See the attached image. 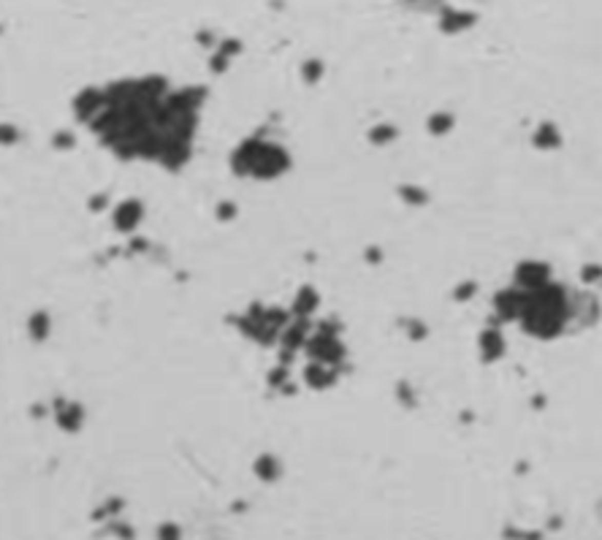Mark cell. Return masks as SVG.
Returning <instances> with one entry per match:
<instances>
[{"mask_svg": "<svg viewBox=\"0 0 602 540\" xmlns=\"http://www.w3.org/2000/svg\"><path fill=\"white\" fill-rule=\"evenodd\" d=\"M515 280L527 288H540L548 280V266L546 263H521L515 272Z\"/></svg>", "mask_w": 602, "mask_h": 540, "instance_id": "6da1fadb", "label": "cell"}, {"mask_svg": "<svg viewBox=\"0 0 602 540\" xmlns=\"http://www.w3.org/2000/svg\"><path fill=\"white\" fill-rule=\"evenodd\" d=\"M494 304L499 307V312L504 318H515V315H521V312H523V307H527V296L513 293V291H504V293H499V296L494 299Z\"/></svg>", "mask_w": 602, "mask_h": 540, "instance_id": "7a4b0ae2", "label": "cell"}, {"mask_svg": "<svg viewBox=\"0 0 602 540\" xmlns=\"http://www.w3.org/2000/svg\"><path fill=\"white\" fill-rule=\"evenodd\" d=\"M139 217H141V204L139 201H125L117 209V215H114V225H117L120 231H128L139 223Z\"/></svg>", "mask_w": 602, "mask_h": 540, "instance_id": "3957f363", "label": "cell"}, {"mask_svg": "<svg viewBox=\"0 0 602 540\" xmlns=\"http://www.w3.org/2000/svg\"><path fill=\"white\" fill-rule=\"evenodd\" d=\"M103 101H106V95H101V92H95V90L82 92V95L76 98V114H79V117H90Z\"/></svg>", "mask_w": 602, "mask_h": 540, "instance_id": "277c9868", "label": "cell"}, {"mask_svg": "<svg viewBox=\"0 0 602 540\" xmlns=\"http://www.w3.org/2000/svg\"><path fill=\"white\" fill-rule=\"evenodd\" d=\"M480 345H483V356H486V361H494V358H496V356H502V350H504V342H502V337L496 334V331H483Z\"/></svg>", "mask_w": 602, "mask_h": 540, "instance_id": "5b68a950", "label": "cell"}, {"mask_svg": "<svg viewBox=\"0 0 602 540\" xmlns=\"http://www.w3.org/2000/svg\"><path fill=\"white\" fill-rule=\"evenodd\" d=\"M57 410H60V426H65V429H76V426H79V418H82V407L79 404L57 402Z\"/></svg>", "mask_w": 602, "mask_h": 540, "instance_id": "8992f818", "label": "cell"}, {"mask_svg": "<svg viewBox=\"0 0 602 540\" xmlns=\"http://www.w3.org/2000/svg\"><path fill=\"white\" fill-rule=\"evenodd\" d=\"M315 304H318V293H315L312 288H304V291H299V299H296V312L299 315H307L309 310H315Z\"/></svg>", "mask_w": 602, "mask_h": 540, "instance_id": "52a82bcc", "label": "cell"}, {"mask_svg": "<svg viewBox=\"0 0 602 540\" xmlns=\"http://www.w3.org/2000/svg\"><path fill=\"white\" fill-rule=\"evenodd\" d=\"M255 472L261 475L263 480H274L277 475H280V467H277V461L271 456H261L255 461Z\"/></svg>", "mask_w": 602, "mask_h": 540, "instance_id": "ba28073f", "label": "cell"}, {"mask_svg": "<svg viewBox=\"0 0 602 540\" xmlns=\"http://www.w3.org/2000/svg\"><path fill=\"white\" fill-rule=\"evenodd\" d=\"M534 144L537 147H556L559 136H556V130H553V125H542L537 133H534Z\"/></svg>", "mask_w": 602, "mask_h": 540, "instance_id": "9c48e42d", "label": "cell"}, {"mask_svg": "<svg viewBox=\"0 0 602 540\" xmlns=\"http://www.w3.org/2000/svg\"><path fill=\"white\" fill-rule=\"evenodd\" d=\"M472 22H475L472 14H451V11H448L445 20H442V27H445V30H458V27L472 25Z\"/></svg>", "mask_w": 602, "mask_h": 540, "instance_id": "30bf717a", "label": "cell"}, {"mask_svg": "<svg viewBox=\"0 0 602 540\" xmlns=\"http://www.w3.org/2000/svg\"><path fill=\"white\" fill-rule=\"evenodd\" d=\"M30 331H33V337H35V339H44V337H46V331H49V318H46L44 312L33 315V320H30Z\"/></svg>", "mask_w": 602, "mask_h": 540, "instance_id": "8fae6325", "label": "cell"}, {"mask_svg": "<svg viewBox=\"0 0 602 540\" xmlns=\"http://www.w3.org/2000/svg\"><path fill=\"white\" fill-rule=\"evenodd\" d=\"M448 128H453L451 114H434L432 120H429V130H432V133H445Z\"/></svg>", "mask_w": 602, "mask_h": 540, "instance_id": "7c38bea8", "label": "cell"}, {"mask_svg": "<svg viewBox=\"0 0 602 540\" xmlns=\"http://www.w3.org/2000/svg\"><path fill=\"white\" fill-rule=\"evenodd\" d=\"M307 380H309V385L320 388V385H328V383L334 380V375H323L320 367H309V369H307Z\"/></svg>", "mask_w": 602, "mask_h": 540, "instance_id": "4fadbf2b", "label": "cell"}, {"mask_svg": "<svg viewBox=\"0 0 602 540\" xmlns=\"http://www.w3.org/2000/svg\"><path fill=\"white\" fill-rule=\"evenodd\" d=\"M396 136V128H391V125H380V128H375V130H372V141H375V144H385V141L388 139H394Z\"/></svg>", "mask_w": 602, "mask_h": 540, "instance_id": "5bb4252c", "label": "cell"}, {"mask_svg": "<svg viewBox=\"0 0 602 540\" xmlns=\"http://www.w3.org/2000/svg\"><path fill=\"white\" fill-rule=\"evenodd\" d=\"M399 193H401V198H407L410 204H426V193L418 190V187H407V185H404Z\"/></svg>", "mask_w": 602, "mask_h": 540, "instance_id": "9a60e30c", "label": "cell"}, {"mask_svg": "<svg viewBox=\"0 0 602 540\" xmlns=\"http://www.w3.org/2000/svg\"><path fill=\"white\" fill-rule=\"evenodd\" d=\"M301 339H304V323H301L299 329H293V331H288V334H285V345H288V348H299Z\"/></svg>", "mask_w": 602, "mask_h": 540, "instance_id": "2e32d148", "label": "cell"}, {"mask_svg": "<svg viewBox=\"0 0 602 540\" xmlns=\"http://www.w3.org/2000/svg\"><path fill=\"white\" fill-rule=\"evenodd\" d=\"M320 71H323V65H320L318 60H312V63L304 65V73H307V79H309V82L318 79V76H320Z\"/></svg>", "mask_w": 602, "mask_h": 540, "instance_id": "e0dca14e", "label": "cell"}, {"mask_svg": "<svg viewBox=\"0 0 602 540\" xmlns=\"http://www.w3.org/2000/svg\"><path fill=\"white\" fill-rule=\"evenodd\" d=\"M475 288H477V285H475V282H464V285H461V288H456V293H453V296H456L458 301H464V299H470V296H472V293H475Z\"/></svg>", "mask_w": 602, "mask_h": 540, "instance_id": "ac0fdd59", "label": "cell"}, {"mask_svg": "<svg viewBox=\"0 0 602 540\" xmlns=\"http://www.w3.org/2000/svg\"><path fill=\"white\" fill-rule=\"evenodd\" d=\"M285 318H288V315H285L282 310H271L266 320H269V326H277V323H285Z\"/></svg>", "mask_w": 602, "mask_h": 540, "instance_id": "d6986e66", "label": "cell"}, {"mask_svg": "<svg viewBox=\"0 0 602 540\" xmlns=\"http://www.w3.org/2000/svg\"><path fill=\"white\" fill-rule=\"evenodd\" d=\"M220 220H228V217H234L236 215V206L234 204H220Z\"/></svg>", "mask_w": 602, "mask_h": 540, "instance_id": "ffe728a7", "label": "cell"}, {"mask_svg": "<svg viewBox=\"0 0 602 540\" xmlns=\"http://www.w3.org/2000/svg\"><path fill=\"white\" fill-rule=\"evenodd\" d=\"M73 144V136L71 133H57L54 136V147H71Z\"/></svg>", "mask_w": 602, "mask_h": 540, "instance_id": "44dd1931", "label": "cell"}, {"mask_svg": "<svg viewBox=\"0 0 602 540\" xmlns=\"http://www.w3.org/2000/svg\"><path fill=\"white\" fill-rule=\"evenodd\" d=\"M269 383H271V385H282V383H285V369H277V372H271V375H269Z\"/></svg>", "mask_w": 602, "mask_h": 540, "instance_id": "7402d4cb", "label": "cell"}, {"mask_svg": "<svg viewBox=\"0 0 602 540\" xmlns=\"http://www.w3.org/2000/svg\"><path fill=\"white\" fill-rule=\"evenodd\" d=\"M177 535H179V529H177V527H168V524L160 527V537H177Z\"/></svg>", "mask_w": 602, "mask_h": 540, "instance_id": "603a6c76", "label": "cell"}, {"mask_svg": "<svg viewBox=\"0 0 602 540\" xmlns=\"http://www.w3.org/2000/svg\"><path fill=\"white\" fill-rule=\"evenodd\" d=\"M103 204H106V196H95L92 201H90V209L98 212V209H103Z\"/></svg>", "mask_w": 602, "mask_h": 540, "instance_id": "cb8c5ba5", "label": "cell"}, {"mask_svg": "<svg viewBox=\"0 0 602 540\" xmlns=\"http://www.w3.org/2000/svg\"><path fill=\"white\" fill-rule=\"evenodd\" d=\"M239 49H242V44H239V41H225V44H223V54H228V52H239Z\"/></svg>", "mask_w": 602, "mask_h": 540, "instance_id": "d4e9b609", "label": "cell"}, {"mask_svg": "<svg viewBox=\"0 0 602 540\" xmlns=\"http://www.w3.org/2000/svg\"><path fill=\"white\" fill-rule=\"evenodd\" d=\"M410 329H413V334H415V339H423V334H426V329L420 326V323H410Z\"/></svg>", "mask_w": 602, "mask_h": 540, "instance_id": "484cf974", "label": "cell"}, {"mask_svg": "<svg viewBox=\"0 0 602 540\" xmlns=\"http://www.w3.org/2000/svg\"><path fill=\"white\" fill-rule=\"evenodd\" d=\"M212 68H215V71H223V68H225V54H220V57L212 60Z\"/></svg>", "mask_w": 602, "mask_h": 540, "instance_id": "4316f807", "label": "cell"}, {"mask_svg": "<svg viewBox=\"0 0 602 540\" xmlns=\"http://www.w3.org/2000/svg\"><path fill=\"white\" fill-rule=\"evenodd\" d=\"M597 272H599L597 266H589V269H584V277L586 280H597Z\"/></svg>", "mask_w": 602, "mask_h": 540, "instance_id": "83f0119b", "label": "cell"}, {"mask_svg": "<svg viewBox=\"0 0 602 540\" xmlns=\"http://www.w3.org/2000/svg\"><path fill=\"white\" fill-rule=\"evenodd\" d=\"M369 261H380V253H377V247H372V250H369Z\"/></svg>", "mask_w": 602, "mask_h": 540, "instance_id": "f1b7e54d", "label": "cell"}, {"mask_svg": "<svg viewBox=\"0 0 602 540\" xmlns=\"http://www.w3.org/2000/svg\"><path fill=\"white\" fill-rule=\"evenodd\" d=\"M3 136H6V141H11V139H14V130H11V128H6V130H3Z\"/></svg>", "mask_w": 602, "mask_h": 540, "instance_id": "f546056e", "label": "cell"}]
</instances>
